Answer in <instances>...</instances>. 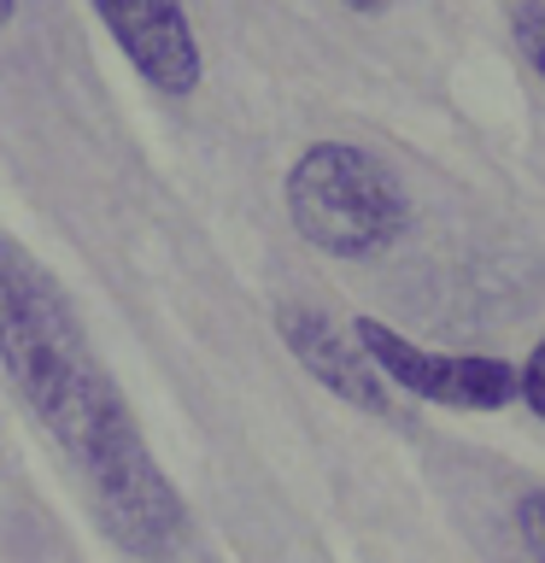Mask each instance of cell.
Wrapping results in <instances>:
<instances>
[{"mask_svg": "<svg viewBox=\"0 0 545 563\" xmlns=\"http://www.w3.org/2000/svg\"><path fill=\"white\" fill-rule=\"evenodd\" d=\"M88 7L100 12L105 35L118 42V53L153 95L188 100L200 88L205 59H200V35H193L182 0H88Z\"/></svg>", "mask_w": 545, "mask_h": 563, "instance_id": "277c9868", "label": "cell"}, {"mask_svg": "<svg viewBox=\"0 0 545 563\" xmlns=\"http://www.w3.org/2000/svg\"><path fill=\"white\" fill-rule=\"evenodd\" d=\"M516 399H527V411L545 422V334L534 341V352L516 364Z\"/></svg>", "mask_w": 545, "mask_h": 563, "instance_id": "52a82bcc", "label": "cell"}, {"mask_svg": "<svg viewBox=\"0 0 545 563\" xmlns=\"http://www.w3.org/2000/svg\"><path fill=\"white\" fill-rule=\"evenodd\" d=\"M0 369L82 475L105 534L135 558H170L188 540L182 493L153 457L59 276L12 235H0Z\"/></svg>", "mask_w": 545, "mask_h": 563, "instance_id": "6da1fadb", "label": "cell"}, {"mask_svg": "<svg viewBox=\"0 0 545 563\" xmlns=\"http://www.w3.org/2000/svg\"><path fill=\"white\" fill-rule=\"evenodd\" d=\"M510 35H516L522 59L534 65V77L545 82V0H516L510 7Z\"/></svg>", "mask_w": 545, "mask_h": 563, "instance_id": "8992f818", "label": "cell"}, {"mask_svg": "<svg viewBox=\"0 0 545 563\" xmlns=\"http://www.w3.org/2000/svg\"><path fill=\"white\" fill-rule=\"evenodd\" d=\"M276 334H281V346L299 358V369H305L311 382H323L334 399L358 405V411H369V417H387V411H393L381 369L369 364V352L358 346L352 323H334L323 306L288 299V306H276Z\"/></svg>", "mask_w": 545, "mask_h": 563, "instance_id": "5b68a950", "label": "cell"}, {"mask_svg": "<svg viewBox=\"0 0 545 563\" xmlns=\"http://www.w3.org/2000/svg\"><path fill=\"white\" fill-rule=\"evenodd\" d=\"M12 12H18V0H0V24H12Z\"/></svg>", "mask_w": 545, "mask_h": 563, "instance_id": "30bf717a", "label": "cell"}, {"mask_svg": "<svg viewBox=\"0 0 545 563\" xmlns=\"http://www.w3.org/2000/svg\"><path fill=\"white\" fill-rule=\"evenodd\" d=\"M516 534L534 552V563H545V493H522L516 499Z\"/></svg>", "mask_w": 545, "mask_h": 563, "instance_id": "ba28073f", "label": "cell"}, {"mask_svg": "<svg viewBox=\"0 0 545 563\" xmlns=\"http://www.w3.org/2000/svg\"><path fill=\"white\" fill-rule=\"evenodd\" d=\"M281 200L293 229L329 258H376L411 223L399 176L352 141H311L288 165Z\"/></svg>", "mask_w": 545, "mask_h": 563, "instance_id": "7a4b0ae2", "label": "cell"}, {"mask_svg": "<svg viewBox=\"0 0 545 563\" xmlns=\"http://www.w3.org/2000/svg\"><path fill=\"white\" fill-rule=\"evenodd\" d=\"M341 7H352V12H381L387 0H341Z\"/></svg>", "mask_w": 545, "mask_h": 563, "instance_id": "9c48e42d", "label": "cell"}, {"mask_svg": "<svg viewBox=\"0 0 545 563\" xmlns=\"http://www.w3.org/2000/svg\"><path fill=\"white\" fill-rule=\"evenodd\" d=\"M358 346L369 352V364L381 369L387 387H404L422 405L440 411H504L516 399V364L481 358V352H429L416 341H404L399 329H387L381 317H358L352 323Z\"/></svg>", "mask_w": 545, "mask_h": 563, "instance_id": "3957f363", "label": "cell"}]
</instances>
